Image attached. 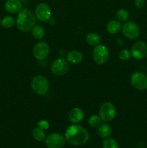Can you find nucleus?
I'll return each mask as SVG.
<instances>
[{"label": "nucleus", "instance_id": "nucleus-16", "mask_svg": "<svg viewBox=\"0 0 147 148\" xmlns=\"http://www.w3.org/2000/svg\"><path fill=\"white\" fill-rule=\"evenodd\" d=\"M121 28H122V26H121L120 22L116 20H112L108 22L106 26L107 31L110 34H117L119 33Z\"/></svg>", "mask_w": 147, "mask_h": 148}, {"label": "nucleus", "instance_id": "nucleus-28", "mask_svg": "<svg viewBox=\"0 0 147 148\" xmlns=\"http://www.w3.org/2000/svg\"><path fill=\"white\" fill-rule=\"evenodd\" d=\"M0 23H1V20H0Z\"/></svg>", "mask_w": 147, "mask_h": 148}, {"label": "nucleus", "instance_id": "nucleus-15", "mask_svg": "<svg viewBox=\"0 0 147 148\" xmlns=\"http://www.w3.org/2000/svg\"><path fill=\"white\" fill-rule=\"evenodd\" d=\"M66 59L69 63L76 64L82 62L83 60V54L79 51L72 50L68 53Z\"/></svg>", "mask_w": 147, "mask_h": 148}, {"label": "nucleus", "instance_id": "nucleus-5", "mask_svg": "<svg viewBox=\"0 0 147 148\" xmlns=\"http://www.w3.org/2000/svg\"><path fill=\"white\" fill-rule=\"evenodd\" d=\"M99 116L105 122L111 121L115 116L116 109L112 103L105 102L99 108Z\"/></svg>", "mask_w": 147, "mask_h": 148}, {"label": "nucleus", "instance_id": "nucleus-2", "mask_svg": "<svg viewBox=\"0 0 147 148\" xmlns=\"http://www.w3.org/2000/svg\"><path fill=\"white\" fill-rule=\"evenodd\" d=\"M35 15H34L31 10L28 9H22L19 12L16 20V24L20 31H30L35 25Z\"/></svg>", "mask_w": 147, "mask_h": 148}, {"label": "nucleus", "instance_id": "nucleus-25", "mask_svg": "<svg viewBox=\"0 0 147 148\" xmlns=\"http://www.w3.org/2000/svg\"><path fill=\"white\" fill-rule=\"evenodd\" d=\"M119 58L122 61H126L131 58V52L128 49H122L119 52Z\"/></svg>", "mask_w": 147, "mask_h": 148}, {"label": "nucleus", "instance_id": "nucleus-17", "mask_svg": "<svg viewBox=\"0 0 147 148\" xmlns=\"http://www.w3.org/2000/svg\"><path fill=\"white\" fill-rule=\"evenodd\" d=\"M97 134L102 138H107L112 134V129L108 124H101L97 127Z\"/></svg>", "mask_w": 147, "mask_h": 148}, {"label": "nucleus", "instance_id": "nucleus-13", "mask_svg": "<svg viewBox=\"0 0 147 148\" xmlns=\"http://www.w3.org/2000/svg\"><path fill=\"white\" fill-rule=\"evenodd\" d=\"M22 4L20 0H7L4 4V9L10 14H16L22 10Z\"/></svg>", "mask_w": 147, "mask_h": 148}, {"label": "nucleus", "instance_id": "nucleus-18", "mask_svg": "<svg viewBox=\"0 0 147 148\" xmlns=\"http://www.w3.org/2000/svg\"><path fill=\"white\" fill-rule=\"evenodd\" d=\"M86 41L89 46H96L100 44V36L95 33H90L86 36Z\"/></svg>", "mask_w": 147, "mask_h": 148}, {"label": "nucleus", "instance_id": "nucleus-11", "mask_svg": "<svg viewBox=\"0 0 147 148\" xmlns=\"http://www.w3.org/2000/svg\"><path fill=\"white\" fill-rule=\"evenodd\" d=\"M49 52H50L49 45L43 41L36 43L33 51V56L37 60H43V59H46L48 56Z\"/></svg>", "mask_w": 147, "mask_h": 148}, {"label": "nucleus", "instance_id": "nucleus-6", "mask_svg": "<svg viewBox=\"0 0 147 148\" xmlns=\"http://www.w3.org/2000/svg\"><path fill=\"white\" fill-rule=\"evenodd\" d=\"M122 31L124 36L128 39L134 40L140 35V29L133 21H126L122 27Z\"/></svg>", "mask_w": 147, "mask_h": 148}, {"label": "nucleus", "instance_id": "nucleus-27", "mask_svg": "<svg viewBox=\"0 0 147 148\" xmlns=\"http://www.w3.org/2000/svg\"><path fill=\"white\" fill-rule=\"evenodd\" d=\"M145 0H135L134 1V5L136 8L141 9L145 5Z\"/></svg>", "mask_w": 147, "mask_h": 148}, {"label": "nucleus", "instance_id": "nucleus-4", "mask_svg": "<svg viewBox=\"0 0 147 148\" xmlns=\"http://www.w3.org/2000/svg\"><path fill=\"white\" fill-rule=\"evenodd\" d=\"M92 57L94 61L98 64H103L109 59V51L104 45L99 44L95 46L92 51Z\"/></svg>", "mask_w": 147, "mask_h": 148}, {"label": "nucleus", "instance_id": "nucleus-26", "mask_svg": "<svg viewBox=\"0 0 147 148\" xmlns=\"http://www.w3.org/2000/svg\"><path fill=\"white\" fill-rule=\"evenodd\" d=\"M37 126L43 130H47L49 128V123L46 120H41L37 123Z\"/></svg>", "mask_w": 147, "mask_h": 148}, {"label": "nucleus", "instance_id": "nucleus-3", "mask_svg": "<svg viewBox=\"0 0 147 148\" xmlns=\"http://www.w3.org/2000/svg\"><path fill=\"white\" fill-rule=\"evenodd\" d=\"M32 90L38 95H45L49 90V82L47 78L42 75H37L31 82Z\"/></svg>", "mask_w": 147, "mask_h": 148}, {"label": "nucleus", "instance_id": "nucleus-1", "mask_svg": "<svg viewBox=\"0 0 147 148\" xmlns=\"http://www.w3.org/2000/svg\"><path fill=\"white\" fill-rule=\"evenodd\" d=\"M65 139L71 145L81 146L89 141V134L83 127L74 124L66 130Z\"/></svg>", "mask_w": 147, "mask_h": 148}, {"label": "nucleus", "instance_id": "nucleus-8", "mask_svg": "<svg viewBox=\"0 0 147 148\" xmlns=\"http://www.w3.org/2000/svg\"><path fill=\"white\" fill-rule=\"evenodd\" d=\"M69 70V62L63 58L55 60L51 65V72L54 75L61 77L64 75Z\"/></svg>", "mask_w": 147, "mask_h": 148}, {"label": "nucleus", "instance_id": "nucleus-20", "mask_svg": "<svg viewBox=\"0 0 147 148\" xmlns=\"http://www.w3.org/2000/svg\"><path fill=\"white\" fill-rule=\"evenodd\" d=\"M0 24L4 28H11L15 24V20L12 16H6L1 20Z\"/></svg>", "mask_w": 147, "mask_h": 148}, {"label": "nucleus", "instance_id": "nucleus-7", "mask_svg": "<svg viewBox=\"0 0 147 148\" xmlns=\"http://www.w3.org/2000/svg\"><path fill=\"white\" fill-rule=\"evenodd\" d=\"M131 85L138 90L147 89V75L141 72H134L131 77Z\"/></svg>", "mask_w": 147, "mask_h": 148}, {"label": "nucleus", "instance_id": "nucleus-24", "mask_svg": "<svg viewBox=\"0 0 147 148\" xmlns=\"http://www.w3.org/2000/svg\"><path fill=\"white\" fill-rule=\"evenodd\" d=\"M101 119L100 116L97 115H92L89 118L88 122L89 124L92 127H98L101 124Z\"/></svg>", "mask_w": 147, "mask_h": 148}, {"label": "nucleus", "instance_id": "nucleus-23", "mask_svg": "<svg viewBox=\"0 0 147 148\" xmlns=\"http://www.w3.org/2000/svg\"><path fill=\"white\" fill-rule=\"evenodd\" d=\"M103 148H119L118 143L114 139L107 137L102 143Z\"/></svg>", "mask_w": 147, "mask_h": 148}, {"label": "nucleus", "instance_id": "nucleus-22", "mask_svg": "<svg viewBox=\"0 0 147 148\" xmlns=\"http://www.w3.org/2000/svg\"><path fill=\"white\" fill-rule=\"evenodd\" d=\"M116 17L120 22H126L129 17V13L125 9H120L116 12Z\"/></svg>", "mask_w": 147, "mask_h": 148}, {"label": "nucleus", "instance_id": "nucleus-21", "mask_svg": "<svg viewBox=\"0 0 147 148\" xmlns=\"http://www.w3.org/2000/svg\"><path fill=\"white\" fill-rule=\"evenodd\" d=\"M33 137L37 141L43 142L46 139V133H45L44 130H41L39 127H37V128L33 130Z\"/></svg>", "mask_w": 147, "mask_h": 148}, {"label": "nucleus", "instance_id": "nucleus-12", "mask_svg": "<svg viewBox=\"0 0 147 148\" xmlns=\"http://www.w3.org/2000/svg\"><path fill=\"white\" fill-rule=\"evenodd\" d=\"M35 17L40 22H47L51 16V10L50 7L46 3H40L36 7Z\"/></svg>", "mask_w": 147, "mask_h": 148}, {"label": "nucleus", "instance_id": "nucleus-10", "mask_svg": "<svg viewBox=\"0 0 147 148\" xmlns=\"http://www.w3.org/2000/svg\"><path fill=\"white\" fill-rule=\"evenodd\" d=\"M131 56L135 59H144L147 56V44L144 41H137L131 48Z\"/></svg>", "mask_w": 147, "mask_h": 148}, {"label": "nucleus", "instance_id": "nucleus-19", "mask_svg": "<svg viewBox=\"0 0 147 148\" xmlns=\"http://www.w3.org/2000/svg\"><path fill=\"white\" fill-rule=\"evenodd\" d=\"M32 35L36 40H41L45 36V30L43 26L35 25L32 29Z\"/></svg>", "mask_w": 147, "mask_h": 148}, {"label": "nucleus", "instance_id": "nucleus-9", "mask_svg": "<svg viewBox=\"0 0 147 148\" xmlns=\"http://www.w3.org/2000/svg\"><path fill=\"white\" fill-rule=\"evenodd\" d=\"M65 144V138L59 133H52L46 138L48 148H62Z\"/></svg>", "mask_w": 147, "mask_h": 148}, {"label": "nucleus", "instance_id": "nucleus-14", "mask_svg": "<svg viewBox=\"0 0 147 148\" xmlns=\"http://www.w3.org/2000/svg\"><path fill=\"white\" fill-rule=\"evenodd\" d=\"M69 120L73 124H77L84 119V112L81 108H74L70 111L69 115Z\"/></svg>", "mask_w": 147, "mask_h": 148}]
</instances>
